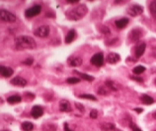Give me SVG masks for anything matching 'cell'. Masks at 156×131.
<instances>
[{
  "label": "cell",
  "instance_id": "8",
  "mask_svg": "<svg viewBox=\"0 0 156 131\" xmlns=\"http://www.w3.org/2000/svg\"><path fill=\"white\" fill-rule=\"evenodd\" d=\"M67 64H68L69 67H80L82 64V59L77 56H70V57L67 59Z\"/></svg>",
  "mask_w": 156,
  "mask_h": 131
},
{
  "label": "cell",
  "instance_id": "21",
  "mask_svg": "<svg viewBox=\"0 0 156 131\" xmlns=\"http://www.w3.org/2000/svg\"><path fill=\"white\" fill-rule=\"evenodd\" d=\"M105 83H106V86L108 87H110L112 90H118V89H120V86L118 85L117 82H115L114 81H111V79H107V81L105 82Z\"/></svg>",
  "mask_w": 156,
  "mask_h": 131
},
{
  "label": "cell",
  "instance_id": "11",
  "mask_svg": "<svg viewBox=\"0 0 156 131\" xmlns=\"http://www.w3.org/2000/svg\"><path fill=\"white\" fill-rule=\"evenodd\" d=\"M59 109L62 112H70L71 111V105L68 100H66V99H61V101H59Z\"/></svg>",
  "mask_w": 156,
  "mask_h": 131
},
{
  "label": "cell",
  "instance_id": "37",
  "mask_svg": "<svg viewBox=\"0 0 156 131\" xmlns=\"http://www.w3.org/2000/svg\"><path fill=\"white\" fill-rule=\"evenodd\" d=\"M152 116H153V117H154V118L156 119V111H154V112L152 113Z\"/></svg>",
  "mask_w": 156,
  "mask_h": 131
},
{
  "label": "cell",
  "instance_id": "5",
  "mask_svg": "<svg viewBox=\"0 0 156 131\" xmlns=\"http://www.w3.org/2000/svg\"><path fill=\"white\" fill-rule=\"evenodd\" d=\"M127 13L133 17H137V16L143 13V7L138 4H133L127 8Z\"/></svg>",
  "mask_w": 156,
  "mask_h": 131
},
{
  "label": "cell",
  "instance_id": "32",
  "mask_svg": "<svg viewBox=\"0 0 156 131\" xmlns=\"http://www.w3.org/2000/svg\"><path fill=\"white\" fill-rule=\"evenodd\" d=\"M101 31H102V33L103 34H105V35H109L111 32H110V29L108 27H106V26H103L102 28H101Z\"/></svg>",
  "mask_w": 156,
  "mask_h": 131
},
{
  "label": "cell",
  "instance_id": "19",
  "mask_svg": "<svg viewBox=\"0 0 156 131\" xmlns=\"http://www.w3.org/2000/svg\"><path fill=\"white\" fill-rule=\"evenodd\" d=\"M75 36H76V32H75V30L74 29L69 30L65 37V43L70 44L71 42H73V40L75 39Z\"/></svg>",
  "mask_w": 156,
  "mask_h": 131
},
{
  "label": "cell",
  "instance_id": "25",
  "mask_svg": "<svg viewBox=\"0 0 156 131\" xmlns=\"http://www.w3.org/2000/svg\"><path fill=\"white\" fill-rule=\"evenodd\" d=\"M79 98H83V99H89V100H94L96 101L97 100V98H96L94 95L92 94H88V93H82V94H79L78 95Z\"/></svg>",
  "mask_w": 156,
  "mask_h": 131
},
{
  "label": "cell",
  "instance_id": "13",
  "mask_svg": "<svg viewBox=\"0 0 156 131\" xmlns=\"http://www.w3.org/2000/svg\"><path fill=\"white\" fill-rule=\"evenodd\" d=\"M120 61H121V56L117 53H110L107 56V63L112 64V65H114V64Z\"/></svg>",
  "mask_w": 156,
  "mask_h": 131
},
{
  "label": "cell",
  "instance_id": "31",
  "mask_svg": "<svg viewBox=\"0 0 156 131\" xmlns=\"http://www.w3.org/2000/svg\"><path fill=\"white\" fill-rule=\"evenodd\" d=\"M90 117L92 119H96L98 117V111L96 110V109H93V110H91V112H90Z\"/></svg>",
  "mask_w": 156,
  "mask_h": 131
},
{
  "label": "cell",
  "instance_id": "6",
  "mask_svg": "<svg viewBox=\"0 0 156 131\" xmlns=\"http://www.w3.org/2000/svg\"><path fill=\"white\" fill-rule=\"evenodd\" d=\"M34 34H35V36H37V37L46 38L50 34V27L47 26V25H42V26H40L39 28H37V29L35 30Z\"/></svg>",
  "mask_w": 156,
  "mask_h": 131
},
{
  "label": "cell",
  "instance_id": "7",
  "mask_svg": "<svg viewBox=\"0 0 156 131\" xmlns=\"http://www.w3.org/2000/svg\"><path fill=\"white\" fill-rule=\"evenodd\" d=\"M91 64L95 67H102L104 64V55L103 53H97L91 58Z\"/></svg>",
  "mask_w": 156,
  "mask_h": 131
},
{
  "label": "cell",
  "instance_id": "1",
  "mask_svg": "<svg viewBox=\"0 0 156 131\" xmlns=\"http://www.w3.org/2000/svg\"><path fill=\"white\" fill-rule=\"evenodd\" d=\"M15 47L17 50H34L37 47L35 40L30 36L21 35L15 38Z\"/></svg>",
  "mask_w": 156,
  "mask_h": 131
},
{
  "label": "cell",
  "instance_id": "36",
  "mask_svg": "<svg viewBox=\"0 0 156 131\" xmlns=\"http://www.w3.org/2000/svg\"><path fill=\"white\" fill-rule=\"evenodd\" d=\"M134 111H137V113H141L143 111V109L142 108H134Z\"/></svg>",
  "mask_w": 156,
  "mask_h": 131
},
{
  "label": "cell",
  "instance_id": "18",
  "mask_svg": "<svg viewBox=\"0 0 156 131\" xmlns=\"http://www.w3.org/2000/svg\"><path fill=\"white\" fill-rule=\"evenodd\" d=\"M140 100L143 104H146V105H151L152 103H154V98L147 94H142L140 97Z\"/></svg>",
  "mask_w": 156,
  "mask_h": 131
},
{
  "label": "cell",
  "instance_id": "29",
  "mask_svg": "<svg viewBox=\"0 0 156 131\" xmlns=\"http://www.w3.org/2000/svg\"><path fill=\"white\" fill-rule=\"evenodd\" d=\"M23 64H24V65H26V66H32V64H34V60L32 58H28L23 62Z\"/></svg>",
  "mask_w": 156,
  "mask_h": 131
},
{
  "label": "cell",
  "instance_id": "3",
  "mask_svg": "<svg viewBox=\"0 0 156 131\" xmlns=\"http://www.w3.org/2000/svg\"><path fill=\"white\" fill-rule=\"evenodd\" d=\"M0 19H1L2 22L14 23L16 21V16H15V14H13L10 11L5 10V9H1L0 10Z\"/></svg>",
  "mask_w": 156,
  "mask_h": 131
},
{
  "label": "cell",
  "instance_id": "9",
  "mask_svg": "<svg viewBox=\"0 0 156 131\" xmlns=\"http://www.w3.org/2000/svg\"><path fill=\"white\" fill-rule=\"evenodd\" d=\"M142 37V31L140 29H133L130 34V39L131 42H137Z\"/></svg>",
  "mask_w": 156,
  "mask_h": 131
},
{
  "label": "cell",
  "instance_id": "12",
  "mask_svg": "<svg viewBox=\"0 0 156 131\" xmlns=\"http://www.w3.org/2000/svg\"><path fill=\"white\" fill-rule=\"evenodd\" d=\"M14 71L13 69H11L9 67H5V66H0V74L3 78H10L12 75H13Z\"/></svg>",
  "mask_w": 156,
  "mask_h": 131
},
{
  "label": "cell",
  "instance_id": "34",
  "mask_svg": "<svg viewBox=\"0 0 156 131\" xmlns=\"http://www.w3.org/2000/svg\"><path fill=\"white\" fill-rule=\"evenodd\" d=\"M75 106H76L77 108L79 109V111H81V112H84V109H85V108H84V106H83L82 104H80L79 102H76V103H75Z\"/></svg>",
  "mask_w": 156,
  "mask_h": 131
},
{
  "label": "cell",
  "instance_id": "17",
  "mask_svg": "<svg viewBox=\"0 0 156 131\" xmlns=\"http://www.w3.org/2000/svg\"><path fill=\"white\" fill-rule=\"evenodd\" d=\"M100 127L103 131H113L116 129V125L111 122H103L100 124Z\"/></svg>",
  "mask_w": 156,
  "mask_h": 131
},
{
  "label": "cell",
  "instance_id": "28",
  "mask_svg": "<svg viewBox=\"0 0 156 131\" xmlns=\"http://www.w3.org/2000/svg\"><path fill=\"white\" fill-rule=\"evenodd\" d=\"M97 93H98L99 94H102V95H107V94H108V90L105 89V87L101 86V87H99V89H98Z\"/></svg>",
  "mask_w": 156,
  "mask_h": 131
},
{
  "label": "cell",
  "instance_id": "20",
  "mask_svg": "<svg viewBox=\"0 0 156 131\" xmlns=\"http://www.w3.org/2000/svg\"><path fill=\"white\" fill-rule=\"evenodd\" d=\"M22 100V97L18 94L15 95H10V96L7 97V102L10 103V104H14V103H18Z\"/></svg>",
  "mask_w": 156,
  "mask_h": 131
},
{
  "label": "cell",
  "instance_id": "23",
  "mask_svg": "<svg viewBox=\"0 0 156 131\" xmlns=\"http://www.w3.org/2000/svg\"><path fill=\"white\" fill-rule=\"evenodd\" d=\"M21 128L23 131H32L34 129V124L30 121H25L21 124Z\"/></svg>",
  "mask_w": 156,
  "mask_h": 131
},
{
  "label": "cell",
  "instance_id": "22",
  "mask_svg": "<svg viewBox=\"0 0 156 131\" xmlns=\"http://www.w3.org/2000/svg\"><path fill=\"white\" fill-rule=\"evenodd\" d=\"M74 74H76L77 75H79L80 78L85 79V81H87V82L94 81V77H92V75H86V74H83V73H80V71H74Z\"/></svg>",
  "mask_w": 156,
  "mask_h": 131
},
{
  "label": "cell",
  "instance_id": "4",
  "mask_svg": "<svg viewBox=\"0 0 156 131\" xmlns=\"http://www.w3.org/2000/svg\"><path fill=\"white\" fill-rule=\"evenodd\" d=\"M42 11V7L39 4H36V5H33L32 7L28 8V9L25 10V16L27 18H32L34 16H37L41 13Z\"/></svg>",
  "mask_w": 156,
  "mask_h": 131
},
{
  "label": "cell",
  "instance_id": "30",
  "mask_svg": "<svg viewBox=\"0 0 156 131\" xmlns=\"http://www.w3.org/2000/svg\"><path fill=\"white\" fill-rule=\"evenodd\" d=\"M130 128H131V130H133V131H142L137 125H135L134 123H133V122L130 123Z\"/></svg>",
  "mask_w": 156,
  "mask_h": 131
},
{
  "label": "cell",
  "instance_id": "16",
  "mask_svg": "<svg viewBox=\"0 0 156 131\" xmlns=\"http://www.w3.org/2000/svg\"><path fill=\"white\" fill-rule=\"evenodd\" d=\"M127 24H129V19L127 18H121L115 21V25L118 29H123V28L127 27Z\"/></svg>",
  "mask_w": 156,
  "mask_h": 131
},
{
  "label": "cell",
  "instance_id": "27",
  "mask_svg": "<svg viewBox=\"0 0 156 131\" xmlns=\"http://www.w3.org/2000/svg\"><path fill=\"white\" fill-rule=\"evenodd\" d=\"M149 9L152 15H156V1H152L149 5Z\"/></svg>",
  "mask_w": 156,
  "mask_h": 131
},
{
  "label": "cell",
  "instance_id": "15",
  "mask_svg": "<svg viewBox=\"0 0 156 131\" xmlns=\"http://www.w3.org/2000/svg\"><path fill=\"white\" fill-rule=\"evenodd\" d=\"M145 48H146V44L144 42H142V43L139 44L138 46H137V48H135V51H134L135 57H137V58H140L141 56L144 54Z\"/></svg>",
  "mask_w": 156,
  "mask_h": 131
},
{
  "label": "cell",
  "instance_id": "14",
  "mask_svg": "<svg viewBox=\"0 0 156 131\" xmlns=\"http://www.w3.org/2000/svg\"><path fill=\"white\" fill-rule=\"evenodd\" d=\"M11 83L17 86H25L27 85V79L18 75V77H15L11 79Z\"/></svg>",
  "mask_w": 156,
  "mask_h": 131
},
{
  "label": "cell",
  "instance_id": "35",
  "mask_svg": "<svg viewBox=\"0 0 156 131\" xmlns=\"http://www.w3.org/2000/svg\"><path fill=\"white\" fill-rule=\"evenodd\" d=\"M63 129H64V131H73V130H71L69 128V126L66 122H64V124H63Z\"/></svg>",
  "mask_w": 156,
  "mask_h": 131
},
{
  "label": "cell",
  "instance_id": "2",
  "mask_svg": "<svg viewBox=\"0 0 156 131\" xmlns=\"http://www.w3.org/2000/svg\"><path fill=\"white\" fill-rule=\"evenodd\" d=\"M88 9L86 5L84 4H80V5L76 6L70 9L69 11L66 12V17L69 20H72V21H77V20L82 19L84 16L87 14Z\"/></svg>",
  "mask_w": 156,
  "mask_h": 131
},
{
  "label": "cell",
  "instance_id": "38",
  "mask_svg": "<svg viewBox=\"0 0 156 131\" xmlns=\"http://www.w3.org/2000/svg\"><path fill=\"white\" fill-rule=\"evenodd\" d=\"M155 85H156V79H155Z\"/></svg>",
  "mask_w": 156,
  "mask_h": 131
},
{
  "label": "cell",
  "instance_id": "10",
  "mask_svg": "<svg viewBox=\"0 0 156 131\" xmlns=\"http://www.w3.org/2000/svg\"><path fill=\"white\" fill-rule=\"evenodd\" d=\"M43 109L42 106H40V105L33 106V108H32V110H31V115L34 118L41 117V116H43Z\"/></svg>",
  "mask_w": 156,
  "mask_h": 131
},
{
  "label": "cell",
  "instance_id": "33",
  "mask_svg": "<svg viewBox=\"0 0 156 131\" xmlns=\"http://www.w3.org/2000/svg\"><path fill=\"white\" fill-rule=\"evenodd\" d=\"M130 78H133V81L138 82H143V78H140V77H138V75H131Z\"/></svg>",
  "mask_w": 156,
  "mask_h": 131
},
{
  "label": "cell",
  "instance_id": "24",
  "mask_svg": "<svg viewBox=\"0 0 156 131\" xmlns=\"http://www.w3.org/2000/svg\"><path fill=\"white\" fill-rule=\"evenodd\" d=\"M143 71H145V67H143V66H137V67H133V73L134 75H140L143 73Z\"/></svg>",
  "mask_w": 156,
  "mask_h": 131
},
{
  "label": "cell",
  "instance_id": "26",
  "mask_svg": "<svg viewBox=\"0 0 156 131\" xmlns=\"http://www.w3.org/2000/svg\"><path fill=\"white\" fill-rule=\"evenodd\" d=\"M80 82V78L76 77H70L66 78V82L70 83V85H74V83H78Z\"/></svg>",
  "mask_w": 156,
  "mask_h": 131
}]
</instances>
